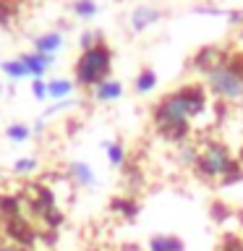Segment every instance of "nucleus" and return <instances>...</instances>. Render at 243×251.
I'll use <instances>...</instances> for the list:
<instances>
[{
    "mask_svg": "<svg viewBox=\"0 0 243 251\" xmlns=\"http://www.w3.org/2000/svg\"><path fill=\"white\" fill-rule=\"evenodd\" d=\"M71 92H73V84L68 78H52V81H47V97H52V100H63Z\"/></svg>",
    "mask_w": 243,
    "mask_h": 251,
    "instance_id": "9b49d317",
    "label": "nucleus"
},
{
    "mask_svg": "<svg viewBox=\"0 0 243 251\" xmlns=\"http://www.w3.org/2000/svg\"><path fill=\"white\" fill-rule=\"evenodd\" d=\"M154 86H157V74H154L152 68H144V71L139 74V78H136V89L144 94V92H149V89H154Z\"/></svg>",
    "mask_w": 243,
    "mask_h": 251,
    "instance_id": "4468645a",
    "label": "nucleus"
},
{
    "mask_svg": "<svg viewBox=\"0 0 243 251\" xmlns=\"http://www.w3.org/2000/svg\"><path fill=\"white\" fill-rule=\"evenodd\" d=\"M0 251H24V249H19V246H0Z\"/></svg>",
    "mask_w": 243,
    "mask_h": 251,
    "instance_id": "6ab92c4d",
    "label": "nucleus"
},
{
    "mask_svg": "<svg viewBox=\"0 0 243 251\" xmlns=\"http://www.w3.org/2000/svg\"><path fill=\"white\" fill-rule=\"evenodd\" d=\"M157 19H160V13H157L154 8L141 5V8H136V11H133V16H131V24H133V29H136V31H141V29H146L149 24H154Z\"/></svg>",
    "mask_w": 243,
    "mask_h": 251,
    "instance_id": "1a4fd4ad",
    "label": "nucleus"
},
{
    "mask_svg": "<svg viewBox=\"0 0 243 251\" xmlns=\"http://www.w3.org/2000/svg\"><path fill=\"white\" fill-rule=\"evenodd\" d=\"M209 84L219 97H227V100H235L243 94V76L233 66H225V63H215L209 68Z\"/></svg>",
    "mask_w": 243,
    "mask_h": 251,
    "instance_id": "7ed1b4c3",
    "label": "nucleus"
},
{
    "mask_svg": "<svg viewBox=\"0 0 243 251\" xmlns=\"http://www.w3.org/2000/svg\"><path fill=\"white\" fill-rule=\"evenodd\" d=\"M37 170V160L34 157H21V160L13 162V173H19V176H29V173Z\"/></svg>",
    "mask_w": 243,
    "mask_h": 251,
    "instance_id": "dca6fc26",
    "label": "nucleus"
},
{
    "mask_svg": "<svg viewBox=\"0 0 243 251\" xmlns=\"http://www.w3.org/2000/svg\"><path fill=\"white\" fill-rule=\"evenodd\" d=\"M60 47H63L60 31H47V34H39L34 39V50L42 52V55H52V58H55V52H58Z\"/></svg>",
    "mask_w": 243,
    "mask_h": 251,
    "instance_id": "423d86ee",
    "label": "nucleus"
},
{
    "mask_svg": "<svg viewBox=\"0 0 243 251\" xmlns=\"http://www.w3.org/2000/svg\"><path fill=\"white\" fill-rule=\"evenodd\" d=\"M105 149H107V160H110V162H113V165H123L125 152H123V147H121V144H113V141H107Z\"/></svg>",
    "mask_w": 243,
    "mask_h": 251,
    "instance_id": "f3484780",
    "label": "nucleus"
},
{
    "mask_svg": "<svg viewBox=\"0 0 243 251\" xmlns=\"http://www.w3.org/2000/svg\"><path fill=\"white\" fill-rule=\"evenodd\" d=\"M107 71H110V50L105 45H94L89 50H84L76 63V78L78 84L86 86H97L99 81H105Z\"/></svg>",
    "mask_w": 243,
    "mask_h": 251,
    "instance_id": "f03ea898",
    "label": "nucleus"
},
{
    "mask_svg": "<svg viewBox=\"0 0 243 251\" xmlns=\"http://www.w3.org/2000/svg\"><path fill=\"white\" fill-rule=\"evenodd\" d=\"M199 168L204 176H225L227 170H233V160H230V154H227V149L225 147H219V144H209V147H204L201 152H199Z\"/></svg>",
    "mask_w": 243,
    "mask_h": 251,
    "instance_id": "20e7f679",
    "label": "nucleus"
},
{
    "mask_svg": "<svg viewBox=\"0 0 243 251\" xmlns=\"http://www.w3.org/2000/svg\"><path fill=\"white\" fill-rule=\"evenodd\" d=\"M19 58L24 60V66L29 68V74H31V78H42V74L47 68H52V63H55V58L52 55H42V52H24V55H19Z\"/></svg>",
    "mask_w": 243,
    "mask_h": 251,
    "instance_id": "39448f33",
    "label": "nucleus"
},
{
    "mask_svg": "<svg viewBox=\"0 0 243 251\" xmlns=\"http://www.w3.org/2000/svg\"><path fill=\"white\" fill-rule=\"evenodd\" d=\"M123 94V86L118 81H110V78H105V81H99L97 86H94V97H97L99 102H113Z\"/></svg>",
    "mask_w": 243,
    "mask_h": 251,
    "instance_id": "6e6552de",
    "label": "nucleus"
},
{
    "mask_svg": "<svg viewBox=\"0 0 243 251\" xmlns=\"http://www.w3.org/2000/svg\"><path fill=\"white\" fill-rule=\"evenodd\" d=\"M31 94H34L37 100H47V81L34 78V81H31Z\"/></svg>",
    "mask_w": 243,
    "mask_h": 251,
    "instance_id": "a211bd4d",
    "label": "nucleus"
},
{
    "mask_svg": "<svg viewBox=\"0 0 243 251\" xmlns=\"http://www.w3.org/2000/svg\"><path fill=\"white\" fill-rule=\"evenodd\" d=\"M5 136H8V141H13V144H21V141H26L31 136V128L24 123H13L5 128Z\"/></svg>",
    "mask_w": 243,
    "mask_h": 251,
    "instance_id": "ddd939ff",
    "label": "nucleus"
},
{
    "mask_svg": "<svg viewBox=\"0 0 243 251\" xmlns=\"http://www.w3.org/2000/svg\"><path fill=\"white\" fill-rule=\"evenodd\" d=\"M68 173H71V178H73L78 186H84V188H92L94 183H97V176H94V170L86 162H71Z\"/></svg>",
    "mask_w": 243,
    "mask_h": 251,
    "instance_id": "0eeeda50",
    "label": "nucleus"
},
{
    "mask_svg": "<svg viewBox=\"0 0 243 251\" xmlns=\"http://www.w3.org/2000/svg\"><path fill=\"white\" fill-rule=\"evenodd\" d=\"M0 71L8 76V78H26V76H31L29 74V68L24 66V60L21 58H16V60H5L3 66H0Z\"/></svg>",
    "mask_w": 243,
    "mask_h": 251,
    "instance_id": "f8f14e48",
    "label": "nucleus"
},
{
    "mask_svg": "<svg viewBox=\"0 0 243 251\" xmlns=\"http://www.w3.org/2000/svg\"><path fill=\"white\" fill-rule=\"evenodd\" d=\"M204 110V94L201 89L196 86H186L170 97H165L160 105H157V113H154V121L157 126L170 133V136H183L186 128H188V121L201 113Z\"/></svg>",
    "mask_w": 243,
    "mask_h": 251,
    "instance_id": "f257e3e1",
    "label": "nucleus"
},
{
    "mask_svg": "<svg viewBox=\"0 0 243 251\" xmlns=\"http://www.w3.org/2000/svg\"><path fill=\"white\" fill-rule=\"evenodd\" d=\"M73 13L81 16V19H92V16L97 13V3H94V0H76V3H73Z\"/></svg>",
    "mask_w": 243,
    "mask_h": 251,
    "instance_id": "2eb2a0df",
    "label": "nucleus"
},
{
    "mask_svg": "<svg viewBox=\"0 0 243 251\" xmlns=\"http://www.w3.org/2000/svg\"><path fill=\"white\" fill-rule=\"evenodd\" d=\"M149 251H183V241L175 235H154L149 241Z\"/></svg>",
    "mask_w": 243,
    "mask_h": 251,
    "instance_id": "9d476101",
    "label": "nucleus"
}]
</instances>
